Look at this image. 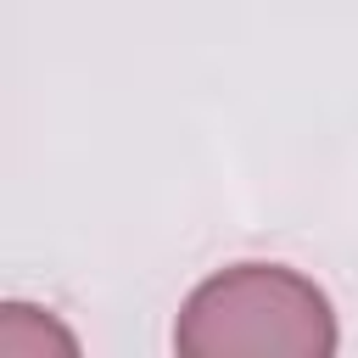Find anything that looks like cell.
Segmentation results:
<instances>
[{"label": "cell", "instance_id": "cell-1", "mask_svg": "<svg viewBox=\"0 0 358 358\" xmlns=\"http://www.w3.org/2000/svg\"><path fill=\"white\" fill-rule=\"evenodd\" d=\"M336 347L330 296L291 263H229L173 319V352L185 358H330Z\"/></svg>", "mask_w": 358, "mask_h": 358}, {"label": "cell", "instance_id": "cell-2", "mask_svg": "<svg viewBox=\"0 0 358 358\" xmlns=\"http://www.w3.org/2000/svg\"><path fill=\"white\" fill-rule=\"evenodd\" d=\"M0 358H78V336L39 302H0Z\"/></svg>", "mask_w": 358, "mask_h": 358}]
</instances>
